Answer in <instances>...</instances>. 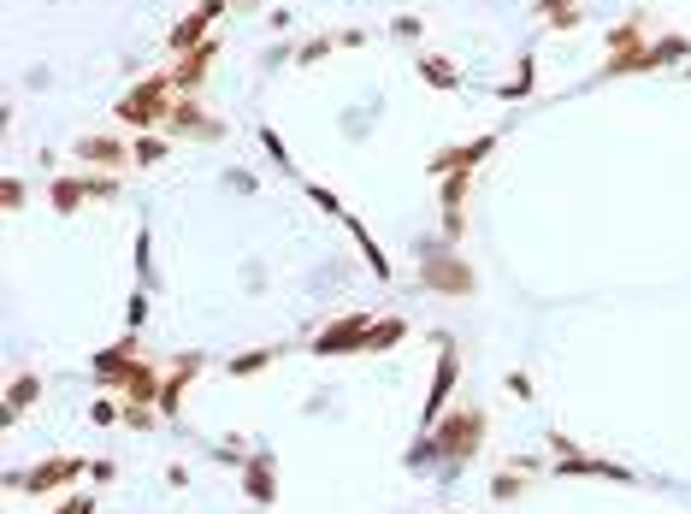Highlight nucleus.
<instances>
[{
    "instance_id": "obj_21",
    "label": "nucleus",
    "mask_w": 691,
    "mask_h": 514,
    "mask_svg": "<svg viewBox=\"0 0 691 514\" xmlns=\"http://www.w3.org/2000/svg\"><path fill=\"white\" fill-rule=\"evenodd\" d=\"M650 42V30H644V12H632L621 24H609V48L603 54H627V48H644Z\"/></svg>"
},
{
    "instance_id": "obj_13",
    "label": "nucleus",
    "mask_w": 691,
    "mask_h": 514,
    "mask_svg": "<svg viewBox=\"0 0 691 514\" xmlns=\"http://www.w3.org/2000/svg\"><path fill=\"white\" fill-rule=\"evenodd\" d=\"M491 148H497V130H485V136H473V142H455V148H438V154H432V178H443V172H473L479 160H491Z\"/></svg>"
},
{
    "instance_id": "obj_1",
    "label": "nucleus",
    "mask_w": 691,
    "mask_h": 514,
    "mask_svg": "<svg viewBox=\"0 0 691 514\" xmlns=\"http://www.w3.org/2000/svg\"><path fill=\"white\" fill-rule=\"evenodd\" d=\"M485 432H491V414H485L479 402H455L432 432H420V438H414V450L402 455V467H408V473H438V479H455L467 461H479Z\"/></svg>"
},
{
    "instance_id": "obj_17",
    "label": "nucleus",
    "mask_w": 691,
    "mask_h": 514,
    "mask_svg": "<svg viewBox=\"0 0 691 514\" xmlns=\"http://www.w3.org/2000/svg\"><path fill=\"white\" fill-rule=\"evenodd\" d=\"M213 54H219L213 42H207V48H195V54H184V60L172 65V89H178V95H201V83H207V65H213Z\"/></svg>"
},
{
    "instance_id": "obj_19",
    "label": "nucleus",
    "mask_w": 691,
    "mask_h": 514,
    "mask_svg": "<svg viewBox=\"0 0 691 514\" xmlns=\"http://www.w3.org/2000/svg\"><path fill=\"white\" fill-rule=\"evenodd\" d=\"M278 355H284L278 343H260V349H243V355H231V361H225V373H231V379H254V373H266Z\"/></svg>"
},
{
    "instance_id": "obj_26",
    "label": "nucleus",
    "mask_w": 691,
    "mask_h": 514,
    "mask_svg": "<svg viewBox=\"0 0 691 514\" xmlns=\"http://www.w3.org/2000/svg\"><path fill=\"white\" fill-rule=\"evenodd\" d=\"M514 497H526V473L520 467H497L491 473V503H514Z\"/></svg>"
},
{
    "instance_id": "obj_29",
    "label": "nucleus",
    "mask_w": 691,
    "mask_h": 514,
    "mask_svg": "<svg viewBox=\"0 0 691 514\" xmlns=\"http://www.w3.org/2000/svg\"><path fill=\"white\" fill-rule=\"evenodd\" d=\"M24 201H30L24 178H12V172H6V178H0V207H6V213H24Z\"/></svg>"
},
{
    "instance_id": "obj_40",
    "label": "nucleus",
    "mask_w": 691,
    "mask_h": 514,
    "mask_svg": "<svg viewBox=\"0 0 691 514\" xmlns=\"http://www.w3.org/2000/svg\"><path fill=\"white\" fill-rule=\"evenodd\" d=\"M508 390H514L520 402H532V379H526V373H508Z\"/></svg>"
},
{
    "instance_id": "obj_14",
    "label": "nucleus",
    "mask_w": 691,
    "mask_h": 514,
    "mask_svg": "<svg viewBox=\"0 0 691 514\" xmlns=\"http://www.w3.org/2000/svg\"><path fill=\"white\" fill-rule=\"evenodd\" d=\"M556 479H615V485H632L638 473L609 461V455H573V461H556Z\"/></svg>"
},
{
    "instance_id": "obj_30",
    "label": "nucleus",
    "mask_w": 691,
    "mask_h": 514,
    "mask_svg": "<svg viewBox=\"0 0 691 514\" xmlns=\"http://www.w3.org/2000/svg\"><path fill=\"white\" fill-rule=\"evenodd\" d=\"M136 284H142V290H154V260H148V225L136 231Z\"/></svg>"
},
{
    "instance_id": "obj_36",
    "label": "nucleus",
    "mask_w": 691,
    "mask_h": 514,
    "mask_svg": "<svg viewBox=\"0 0 691 514\" xmlns=\"http://www.w3.org/2000/svg\"><path fill=\"white\" fill-rule=\"evenodd\" d=\"M207 455H213L219 467H243V461H249V450H243V444H219V450H207Z\"/></svg>"
},
{
    "instance_id": "obj_31",
    "label": "nucleus",
    "mask_w": 691,
    "mask_h": 514,
    "mask_svg": "<svg viewBox=\"0 0 691 514\" xmlns=\"http://www.w3.org/2000/svg\"><path fill=\"white\" fill-rule=\"evenodd\" d=\"M142 325H148V290L136 284V290H130V302H125V331H142Z\"/></svg>"
},
{
    "instance_id": "obj_34",
    "label": "nucleus",
    "mask_w": 691,
    "mask_h": 514,
    "mask_svg": "<svg viewBox=\"0 0 691 514\" xmlns=\"http://www.w3.org/2000/svg\"><path fill=\"white\" fill-rule=\"evenodd\" d=\"M125 426H136V432L160 426V408H136V402H125Z\"/></svg>"
},
{
    "instance_id": "obj_41",
    "label": "nucleus",
    "mask_w": 691,
    "mask_h": 514,
    "mask_svg": "<svg viewBox=\"0 0 691 514\" xmlns=\"http://www.w3.org/2000/svg\"><path fill=\"white\" fill-rule=\"evenodd\" d=\"M195 6H201V12H213V18H219V12H225V6H231V0H195Z\"/></svg>"
},
{
    "instance_id": "obj_38",
    "label": "nucleus",
    "mask_w": 691,
    "mask_h": 514,
    "mask_svg": "<svg viewBox=\"0 0 691 514\" xmlns=\"http://www.w3.org/2000/svg\"><path fill=\"white\" fill-rule=\"evenodd\" d=\"M48 514H95V497H83V491H77V497H65V503H54V509Z\"/></svg>"
},
{
    "instance_id": "obj_33",
    "label": "nucleus",
    "mask_w": 691,
    "mask_h": 514,
    "mask_svg": "<svg viewBox=\"0 0 691 514\" xmlns=\"http://www.w3.org/2000/svg\"><path fill=\"white\" fill-rule=\"evenodd\" d=\"M390 30H396L402 42H420V36H426V24H420V12H402V18H390Z\"/></svg>"
},
{
    "instance_id": "obj_18",
    "label": "nucleus",
    "mask_w": 691,
    "mask_h": 514,
    "mask_svg": "<svg viewBox=\"0 0 691 514\" xmlns=\"http://www.w3.org/2000/svg\"><path fill=\"white\" fill-rule=\"evenodd\" d=\"M343 225H349V237L361 243V255H367V266H373V278H378V284H390V278H396V266L384 260V249H378V237H373V231H367V225H361V219H355V213H343Z\"/></svg>"
},
{
    "instance_id": "obj_39",
    "label": "nucleus",
    "mask_w": 691,
    "mask_h": 514,
    "mask_svg": "<svg viewBox=\"0 0 691 514\" xmlns=\"http://www.w3.org/2000/svg\"><path fill=\"white\" fill-rule=\"evenodd\" d=\"M113 473H119V467H113V461H107V455H95V461H89V479H95V485H107V479H113Z\"/></svg>"
},
{
    "instance_id": "obj_15",
    "label": "nucleus",
    "mask_w": 691,
    "mask_h": 514,
    "mask_svg": "<svg viewBox=\"0 0 691 514\" xmlns=\"http://www.w3.org/2000/svg\"><path fill=\"white\" fill-rule=\"evenodd\" d=\"M207 42H213V12H201V6H195V12H184V18L172 24V36H166V48H172L178 60H184V54H195V48H207Z\"/></svg>"
},
{
    "instance_id": "obj_23",
    "label": "nucleus",
    "mask_w": 691,
    "mask_h": 514,
    "mask_svg": "<svg viewBox=\"0 0 691 514\" xmlns=\"http://www.w3.org/2000/svg\"><path fill=\"white\" fill-rule=\"evenodd\" d=\"M402 337H408V320H402V314H384V320L373 325V337H367V355H390Z\"/></svg>"
},
{
    "instance_id": "obj_35",
    "label": "nucleus",
    "mask_w": 691,
    "mask_h": 514,
    "mask_svg": "<svg viewBox=\"0 0 691 514\" xmlns=\"http://www.w3.org/2000/svg\"><path fill=\"white\" fill-rule=\"evenodd\" d=\"M89 420H95V426H119L125 408H119V402H89Z\"/></svg>"
},
{
    "instance_id": "obj_5",
    "label": "nucleus",
    "mask_w": 691,
    "mask_h": 514,
    "mask_svg": "<svg viewBox=\"0 0 691 514\" xmlns=\"http://www.w3.org/2000/svg\"><path fill=\"white\" fill-rule=\"evenodd\" d=\"M668 65H691L686 36H662V42H644L627 54H603V77H638V71H668Z\"/></svg>"
},
{
    "instance_id": "obj_7",
    "label": "nucleus",
    "mask_w": 691,
    "mask_h": 514,
    "mask_svg": "<svg viewBox=\"0 0 691 514\" xmlns=\"http://www.w3.org/2000/svg\"><path fill=\"white\" fill-rule=\"evenodd\" d=\"M89 473V455H54V461H36L30 473H6V491H24V497H54V491H65L71 479H83Z\"/></svg>"
},
{
    "instance_id": "obj_8",
    "label": "nucleus",
    "mask_w": 691,
    "mask_h": 514,
    "mask_svg": "<svg viewBox=\"0 0 691 514\" xmlns=\"http://www.w3.org/2000/svg\"><path fill=\"white\" fill-rule=\"evenodd\" d=\"M142 331H125L119 343H107V349H95L89 355V373H95V385H107V390H125L130 379V367L142 361V343H136Z\"/></svg>"
},
{
    "instance_id": "obj_27",
    "label": "nucleus",
    "mask_w": 691,
    "mask_h": 514,
    "mask_svg": "<svg viewBox=\"0 0 691 514\" xmlns=\"http://www.w3.org/2000/svg\"><path fill=\"white\" fill-rule=\"evenodd\" d=\"M260 148L272 154V166H278V172H296V160H290V148H284V136H278V130H272V125H260Z\"/></svg>"
},
{
    "instance_id": "obj_10",
    "label": "nucleus",
    "mask_w": 691,
    "mask_h": 514,
    "mask_svg": "<svg viewBox=\"0 0 691 514\" xmlns=\"http://www.w3.org/2000/svg\"><path fill=\"white\" fill-rule=\"evenodd\" d=\"M71 154H77V166H89V172H125L130 166V142L125 136H77Z\"/></svg>"
},
{
    "instance_id": "obj_4",
    "label": "nucleus",
    "mask_w": 691,
    "mask_h": 514,
    "mask_svg": "<svg viewBox=\"0 0 691 514\" xmlns=\"http://www.w3.org/2000/svg\"><path fill=\"white\" fill-rule=\"evenodd\" d=\"M378 314L373 308H349V314H337V320H325L308 337V355L319 361H343V355H367V337H373Z\"/></svg>"
},
{
    "instance_id": "obj_2",
    "label": "nucleus",
    "mask_w": 691,
    "mask_h": 514,
    "mask_svg": "<svg viewBox=\"0 0 691 514\" xmlns=\"http://www.w3.org/2000/svg\"><path fill=\"white\" fill-rule=\"evenodd\" d=\"M172 101H178L172 71H148V77L130 89L125 101L113 107V119H119L125 130H136V136H148V130H166V119H172Z\"/></svg>"
},
{
    "instance_id": "obj_16",
    "label": "nucleus",
    "mask_w": 691,
    "mask_h": 514,
    "mask_svg": "<svg viewBox=\"0 0 691 514\" xmlns=\"http://www.w3.org/2000/svg\"><path fill=\"white\" fill-rule=\"evenodd\" d=\"M42 396V373H12L6 379V408H0V426H18Z\"/></svg>"
},
{
    "instance_id": "obj_37",
    "label": "nucleus",
    "mask_w": 691,
    "mask_h": 514,
    "mask_svg": "<svg viewBox=\"0 0 691 514\" xmlns=\"http://www.w3.org/2000/svg\"><path fill=\"white\" fill-rule=\"evenodd\" d=\"M550 450H556V461H573V455H585V444H573L567 432H550Z\"/></svg>"
},
{
    "instance_id": "obj_11",
    "label": "nucleus",
    "mask_w": 691,
    "mask_h": 514,
    "mask_svg": "<svg viewBox=\"0 0 691 514\" xmlns=\"http://www.w3.org/2000/svg\"><path fill=\"white\" fill-rule=\"evenodd\" d=\"M243 497H249L254 509L278 503V455L272 450H249V461H243Z\"/></svg>"
},
{
    "instance_id": "obj_6",
    "label": "nucleus",
    "mask_w": 691,
    "mask_h": 514,
    "mask_svg": "<svg viewBox=\"0 0 691 514\" xmlns=\"http://www.w3.org/2000/svg\"><path fill=\"white\" fill-rule=\"evenodd\" d=\"M455 385H461V343H455L449 331H438V367H432V390H426V402H420V432H432L443 414L455 408V402H449Z\"/></svg>"
},
{
    "instance_id": "obj_3",
    "label": "nucleus",
    "mask_w": 691,
    "mask_h": 514,
    "mask_svg": "<svg viewBox=\"0 0 691 514\" xmlns=\"http://www.w3.org/2000/svg\"><path fill=\"white\" fill-rule=\"evenodd\" d=\"M414 284L426 290V296H473L479 290V278H473V266L461 260V243H426L420 249V272H414Z\"/></svg>"
},
{
    "instance_id": "obj_28",
    "label": "nucleus",
    "mask_w": 691,
    "mask_h": 514,
    "mask_svg": "<svg viewBox=\"0 0 691 514\" xmlns=\"http://www.w3.org/2000/svg\"><path fill=\"white\" fill-rule=\"evenodd\" d=\"M331 48H343V36H331V30H325V36H314V42H302V48H296V65H319Z\"/></svg>"
},
{
    "instance_id": "obj_25",
    "label": "nucleus",
    "mask_w": 691,
    "mask_h": 514,
    "mask_svg": "<svg viewBox=\"0 0 691 514\" xmlns=\"http://www.w3.org/2000/svg\"><path fill=\"white\" fill-rule=\"evenodd\" d=\"M532 89H538V60L526 54V60H520V71H514L508 83H497V95H503V101H526Z\"/></svg>"
},
{
    "instance_id": "obj_32",
    "label": "nucleus",
    "mask_w": 691,
    "mask_h": 514,
    "mask_svg": "<svg viewBox=\"0 0 691 514\" xmlns=\"http://www.w3.org/2000/svg\"><path fill=\"white\" fill-rule=\"evenodd\" d=\"M308 201H314V207H325L331 219H343V213H349V207L337 201V190H325V184H308Z\"/></svg>"
},
{
    "instance_id": "obj_12",
    "label": "nucleus",
    "mask_w": 691,
    "mask_h": 514,
    "mask_svg": "<svg viewBox=\"0 0 691 514\" xmlns=\"http://www.w3.org/2000/svg\"><path fill=\"white\" fill-rule=\"evenodd\" d=\"M48 201H54V213H60V219L83 213V201H95V172H89V166H83V172H54Z\"/></svg>"
},
{
    "instance_id": "obj_9",
    "label": "nucleus",
    "mask_w": 691,
    "mask_h": 514,
    "mask_svg": "<svg viewBox=\"0 0 691 514\" xmlns=\"http://www.w3.org/2000/svg\"><path fill=\"white\" fill-rule=\"evenodd\" d=\"M166 136H178V142H219L225 125H219L195 95H178V101H172V119H166Z\"/></svg>"
},
{
    "instance_id": "obj_20",
    "label": "nucleus",
    "mask_w": 691,
    "mask_h": 514,
    "mask_svg": "<svg viewBox=\"0 0 691 514\" xmlns=\"http://www.w3.org/2000/svg\"><path fill=\"white\" fill-rule=\"evenodd\" d=\"M414 71H420V83H432V89H443V95H455V89H461V71L443 60V54H420Z\"/></svg>"
},
{
    "instance_id": "obj_24",
    "label": "nucleus",
    "mask_w": 691,
    "mask_h": 514,
    "mask_svg": "<svg viewBox=\"0 0 691 514\" xmlns=\"http://www.w3.org/2000/svg\"><path fill=\"white\" fill-rule=\"evenodd\" d=\"M166 154H172V136H154V130H148V136L130 142V166H160Z\"/></svg>"
},
{
    "instance_id": "obj_22",
    "label": "nucleus",
    "mask_w": 691,
    "mask_h": 514,
    "mask_svg": "<svg viewBox=\"0 0 691 514\" xmlns=\"http://www.w3.org/2000/svg\"><path fill=\"white\" fill-rule=\"evenodd\" d=\"M538 18H544V30H579L585 24L579 0H538Z\"/></svg>"
}]
</instances>
